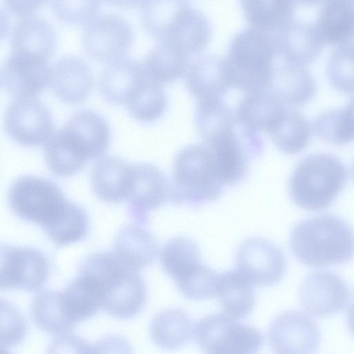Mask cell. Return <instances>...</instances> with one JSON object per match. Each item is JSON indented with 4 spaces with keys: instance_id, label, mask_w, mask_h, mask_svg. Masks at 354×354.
Returning a JSON list of instances; mask_svg holds the SVG:
<instances>
[{
    "instance_id": "6da1fadb",
    "label": "cell",
    "mask_w": 354,
    "mask_h": 354,
    "mask_svg": "<svg viewBox=\"0 0 354 354\" xmlns=\"http://www.w3.org/2000/svg\"><path fill=\"white\" fill-rule=\"evenodd\" d=\"M8 202L17 216L39 225L57 246L80 241L88 233L86 212L69 201L59 186L49 179L19 177L10 188Z\"/></svg>"
},
{
    "instance_id": "7a4b0ae2",
    "label": "cell",
    "mask_w": 354,
    "mask_h": 354,
    "mask_svg": "<svg viewBox=\"0 0 354 354\" xmlns=\"http://www.w3.org/2000/svg\"><path fill=\"white\" fill-rule=\"evenodd\" d=\"M290 249L303 264L324 268L350 261L353 252L351 226L333 214H323L298 223L292 230Z\"/></svg>"
},
{
    "instance_id": "3957f363",
    "label": "cell",
    "mask_w": 354,
    "mask_h": 354,
    "mask_svg": "<svg viewBox=\"0 0 354 354\" xmlns=\"http://www.w3.org/2000/svg\"><path fill=\"white\" fill-rule=\"evenodd\" d=\"M82 272L93 277L101 292V310L117 319L137 315L146 302L147 290L138 272L126 266L115 254L100 252L85 260Z\"/></svg>"
},
{
    "instance_id": "277c9868",
    "label": "cell",
    "mask_w": 354,
    "mask_h": 354,
    "mask_svg": "<svg viewBox=\"0 0 354 354\" xmlns=\"http://www.w3.org/2000/svg\"><path fill=\"white\" fill-rule=\"evenodd\" d=\"M170 185V201L175 204L200 206L218 199L224 183L214 156L205 145L193 144L176 155Z\"/></svg>"
},
{
    "instance_id": "5b68a950",
    "label": "cell",
    "mask_w": 354,
    "mask_h": 354,
    "mask_svg": "<svg viewBox=\"0 0 354 354\" xmlns=\"http://www.w3.org/2000/svg\"><path fill=\"white\" fill-rule=\"evenodd\" d=\"M348 176V168L336 156L324 153L308 155L290 178V198L302 209L323 210L335 201Z\"/></svg>"
},
{
    "instance_id": "8992f818",
    "label": "cell",
    "mask_w": 354,
    "mask_h": 354,
    "mask_svg": "<svg viewBox=\"0 0 354 354\" xmlns=\"http://www.w3.org/2000/svg\"><path fill=\"white\" fill-rule=\"evenodd\" d=\"M275 55L272 35L250 26L239 31L225 57L230 86L245 92L268 87Z\"/></svg>"
},
{
    "instance_id": "52a82bcc",
    "label": "cell",
    "mask_w": 354,
    "mask_h": 354,
    "mask_svg": "<svg viewBox=\"0 0 354 354\" xmlns=\"http://www.w3.org/2000/svg\"><path fill=\"white\" fill-rule=\"evenodd\" d=\"M193 333L204 354H257L263 344V336L258 329L224 313L200 319Z\"/></svg>"
},
{
    "instance_id": "ba28073f",
    "label": "cell",
    "mask_w": 354,
    "mask_h": 354,
    "mask_svg": "<svg viewBox=\"0 0 354 354\" xmlns=\"http://www.w3.org/2000/svg\"><path fill=\"white\" fill-rule=\"evenodd\" d=\"M50 274L48 257L32 247L0 243V290H40Z\"/></svg>"
},
{
    "instance_id": "9c48e42d",
    "label": "cell",
    "mask_w": 354,
    "mask_h": 354,
    "mask_svg": "<svg viewBox=\"0 0 354 354\" xmlns=\"http://www.w3.org/2000/svg\"><path fill=\"white\" fill-rule=\"evenodd\" d=\"M133 37V28L127 20L117 15L106 14L84 25L82 39L90 57L110 64L125 57Z\"/></svg>"
},
{
    "instance_id": "30bf717a",
    "label": "cell",
    "mask_w": 354,
    "mask_h": 354,
    "mask_svg": "<svg viewBox=\"0 0 354 354\" xmlns=\"http://www.w3.org/2000/svg\"><path fill=\"white\" fill-rule=\"evenodd\" d=\"M7 133L25 146H37L52 136L55 123L51 111L35 97H17L7 106L3 115Z\"/></svg>"
},
{
    "instance_id": "8fae6325",
    "label": "cell",
    "mask_w": 354,
    "mask_h": 354,
    "mask_svg": "<svg viewBox=\"0 0 354 354\" xmlns=\"http://www.w3.org/2000/svg\"><path fill=\"white\" fill-rule=\"evenodd\" d=\"M235 265L236 270L253 286H270L282 279L286 261L283 253L275 244L254 237L239 245Z\"/></svg>"
},
{
    "instance_id": "7c38bea8",
    "label": "cell",
    "mask_w": 354,
    "mask_h": 354,
    "mask_svg": "<svg viewBox=\"0 0 354 354\" xmlns=\"http://www.w3.org/2000/svg\"><path fill=\"white\" fill-rule=\"evenodd\" d=\"M268 337L274 354H314L320 342L315 319L297 310L278 315L270 326Z\"/></svg>"
},
{
    "instance_id": "4fadbf2b",
    "label": "cell",
    "mask_w": 354,
    "mask_h": 354,
    "mask_svg": "<svg viewBox=\"0 0 354 354\" xmlns=\"http://www.w3.org/2000/svg\"><path fill=\"white\" fill-rule=\"evenodd\" d=\"M352 294L346 283L337 274L319 271L309 274L301 285L299 299L310 315L324 317L344 310Z\"/></svg>"
},
{
    "instance_id": "5bb4252c",
    "label": "cell",
    "mask_w": 354,
    "mask_h": 354,
    "mask_svg": "<svg viewBox=\"0 0 354 354\" xmlns=\"http://www.w3.org/2000/svg\"><path fill=\"white\" fill-rule=\"evenodd\" d=\"M169 190L168 180L158 167L150 163L132 165L126 200L129 213L138 225H145L148 213L169 198Z\"/></svg>"
},
{
    "instance_id": "9a60e30c",
    "label": "cell",
    "mask_w": 354,
    "mask_h": 354,
    "mask_svg": "<svg viewBox=\"0 0 354 354\" xmlns=\"http://www.w3.org/2000/svg\"><path fill=\"white\" fill-rule=\"evenodd\" d=\"M50 66L48 60L11 53L3 62L0 80L17 97H32L49 84Z\"/></svg>"
},
{
    "instance_id": "2e32d148",
    "label": "cell",
    "mask_w": 354,
    "mask_h": 354,
    "mask_svg": "<svg viewBox=\"0 0 354 354\" xmlns=\"http://www.w3.org/2000/svg\"><path fill=\"white\" fill-rule=\"evenodd\" d=\"M149 79L143 63L124 57L110 63L102 72L98 88L104 100L127 105L141 91Z\"/></svg>"
},
{
    "instance_id": "e0dca14e",
    "label": "cell",
    "mask_w": 354,
    "mask_h": 354,
    "mask_svg": "<svg viewBox=\"0 0 354 354\" xmlns=\"http://www.w3.org/2000/svg\"><path fill=\"white\" fill-rule=\"evenodd\" d=\"M272 36L276 54L300 66L316 59L324 45L314 24L294 19Z\"/></svg>"
},
{
    "instance_id": "ac0fdd59",
    "label": "cell",
    "mask_w": 354,
    "mask_h": 354,
    "mask_svg": "<svg viewBox=\"0 0 354 354\" xmlns=\"http://www.w3.org/2000/svg\"><path fill=\"white\" fill-rule=\"evenodd\" d=\"M211 34L210 23L205 15L185 1L158 41L168 42L189 56L206 48Z\"/></svg>"
},
{
    "instance_id": "d6986e66",
    "label": "cell",
    "mask_w": 354,
    "mask_h": 354,
    "mask_svg": "<svg viewBox=\"0 0 354 354\" xmlns=\"http://www.w3.org/2000/svg\"><path fill=\"white\" fill-rule=\"evenodd\" d=\"M49 84L62 102L79 104L87 98L92 90V71L83 59L74 55L64 56L50 66Z\"/></svg>"
},
{
    "instance_id": "ffe728a7",
    "label": "cell",
    "mask_w": 354,
    "mask_h": 354,
    "mask_svg": "<svg viewBox=\"0 0 354 354\" xmlns=\"http://www.w3.org/2000/svg\"><path fill=\"white\" fill-rule=\"evenodd\" d=\"M185 84L198 100L223 98L230 86L225 57L203 55L190 60Z\"/></svg>"
},
{
    "instance_id": "44dd1931",
    "label": "cell",
    "mask_w": 354,
    "mask_h": 354,
    "mask_svg": "<svg viewBox=\"0 0 354 354\" xmlns=\"http://www.w3.org/2000/svg\"><path fill=\"white\" fill-rule=\"evenodd\" d=\"M268 88L284 105L301 106L313 97L317 83L304 66L283 62L273 66Z\"/></svg>"
},
{
    "instance_id": "7402d4cb",
    "label": "cell",
    "mask_w": 354,
    "mask_h": 354,
    "mask_svg": "<svg viewBox=\"0 0 354 354\" xmlns=\"http://www.w3.org/2000/svg\"><path fill=\"white\" fill-rule=\"evenodd\" d=\"M10 44L12 53L48 60L55 50L56 33L47 20L32 15L23 18L14 26Z\"/></svg>"
},
{
    "instance_id": "603a6c76",
    "label": "cell",
    "mask_w": 354,
    "mask_h": 354,
    "mask_svg": "<svg viewBox=\"0 0 354 354\" xmlns=\"http://www.w3.org/2000/svg\"><path fill=\"white\" fill-rule=\"evenodd\" d=\"M44 156L50 171L59 177L77 174L88 160L80 140L64 124L46 142Z\"/></svg>"
},
{
    "instance_id": "cb8c5ba5",
    "label": "cell",
    "mask_w": 354,
    "mask_h": 354,
    "mask_svg": "<svg viewBox=\"0 0 354 354\" xmlns=\"http://www.w3.org/2000/svg\"><path fill=\"white\" fill-rule=\"evenodd\" d=\"M132 165L120 158L106 156L98 159L91 172V183L96 196L106 203L125 200L130 186Z\"/></svg>"
},
{
    "instance_id": "d4e9b609",
    "label": "cell",
    "mask_w": 354,
    "mask_h": 354,
    "mask_svg": "<svg viewBox=\"0 0 354 354\" xmlns=\"http://www.w3.org/2000/svg\"><path fill=\"white\" fill-rule=\"evenodd\" d=\"M285 105L268 88L245 92L235 111L237 120L255 131L268 132Z\"/></svg>"
},
{
    "instance_id": "484cf974",
    "label": "cell",
    "mask_w": 354,
    "mask_h": 354,
    "mask_svg": "<svg viewBox=\"0 0 354 354\" xmlns=\"http://www.w3.org/2000/svg\"><path fill=\"white\" fill-rule=\"evenodd\" d=\"M157 252L155 238L140 225H126L116 234L113 252L126 266L137 272L151 265Z\"/></svg>"
},
{
    "instance_id": "4316f807",
    "label": "cell",
    "mask_w": 354,
    "mask_h": 354,
    "mask_svg": "<svg viewBox=\"0 0 354 354\" xmlns=\"http://www.w3.org/2000/svg\"><path fill=\"white\" fill-rule=\"evenodd\" d=\"M215 297L224 314L236 320L250 314L256 293L252 283L236 270H232L218 275Z\"/></svg>"
},
{
    "instance_id": "83f0119b",
    "label": "cell",
    "mask_w": 354,
    "mask_h": 354,
    "mask_svg": "<svg viewBox=\"0 0 354 354\" xmlns=\"http://www.w3.org/2000/svg\"><path fill=\"white\" fill-rule=\"evenodd\" d=\"M353 23L352 0H330L324 2L314 24L324 44L339 46L352 39Z\"/></svg>"
},
{
    "instance_id": "f1b7e54d",
    "label": "cell",
    "mask_w": 354,
    "mask_h": 354,
    "mask_svg": "<svg viewBox=\"0 0 354 354\" xmlns=\"http://www.w3.org/2000/svg\"><path fill=\"white\" fill-rule=\"evenodd\" d=\"M150 333L157 346L165 350H176L191 339L192 321L183 310L171 308L162 310L153 317Z\"/></svg>"
},
{
    "instance_id": "f546056e",
    "label": "cell",
    "mask_w": 354,
    "mask_h": 354,
    "mask_svg": "<svg viewBox=\"0 0 354 354\" xmlns=\"http://www.w3.org/2000/svg\"><path fill=\"white\" fill-rule=\"evenodd\" d=\"M241 6L250 27L271 35L293 19L296 2L289 0L241 1Z\"/></svg>"
},
{
    "instance_id": "4dcf8cb0",
    "label": "cell",
    "mask_w": 354,
    "mask_h": 354,
    "mask_svg": "<svg viewBox=\"0 0 354 354\" xmlns=\"http://www.w3.org/2000/svg\"><path fill=\"white\" fill-rule=\"evenodd\" d=\"M196 129L204 144L207 145L237 123L235 111L223 98L198 100L194 112Z\"/></svg>"
},
{
    "instance_id": "1f68e13d",
    "label": "cell",
    "mask_w": 354,
    "mask_h": 354,
    "mask_svg": "<svg viewBox=\"0 0 354 354\" xmlns=\"http://www.w3.org/2000/svg\"><path fill=\"white\" fill-rule=\"evenodd\" d=\"M268 133L279 149L294 154L304 150L308 144L312 127L303 113L285 108Z\"/></svg>"
},
{
    "instance_id": "d6a6232c",
    "label": "cell",
    "mask_w": 354,
    "mask_h": 354,
    "mask_svg": "<svg viewBox=\"0 0 354 354\" xmlns=\"http://www.w3.org/2000/svg\"><path fill=\"white\" fill-rule=\"evenodd\" d=\"M189 62V56L175 46L158 41L146 56L143 65L151 79L163 84L184 75Z\"/></svg>"
},
{
    "instance_id": "836d02e7",
    "label": "cell",
    "mask_w": 354,
    "mask_h": 354,
    "mask_svg": "<svg viewBox=\"0 0 354 354\" xmlns=\"http://www.w3.org/2000/svg\"><path fill=\"white\" fill-rule=\"evenodd\" d=\"M30 311L35 325L51 335L67 334L76 325L66 313L57 290H46L36 295Z\"/></svg>"
},
{
    "instance_id": "e575fe53",
    "label": "cell",
    "mask_w": 354,
    "mask_h": 354,
    "mask_svg": "<svg viewBox=\"0 0 354 354\" xmlns=\"http://www.w3.org/2000/svg\"><path fill=\"white\" fill-rule=\"evenodd\" d=\"M160 261L165 271L175 282L192 274L201 264L197 245L185 236L171 239L164 245Z\"/></svg>"
},
{
    "instance_id": "d590c367",
    "label": "cell",
    "mask_w": 354,
    "mask_h": 354,
    "mask_svg": "<svg viewBox=\"0 0 354 354\" xmlns=\"http://www.w3.org/2000/svg\"><path fill=\"white\" fill-rule=\"evenodd\" d=\"M82 138L91 159L100 157L106 151L111 140V129L106 120L99 113L82 109L66 121Z\"/></svg>"
},
{
    "instance_id": "8d00e7d4",
    "label": "cell",
    "mask_w": 354,
    "mask_h": 354,
    "mask_svg": "<svg viewBox=\"0 0 354 354\" xmlns=\"http://www.w3.org/2000/svg\"><path fill=\"white\" fill-rule=\"evenodd\" d=\"M353 101L345 106L323 111L315 118L312 129L322 140L343 145L353 138Z\"/></svg>"
},
{
    "instance_id": "74e56055",
    "label": "cell",
    "mask_w": 354,
    "mask_h": 354,
    "mask_svg": "<svg viewBox=\"0 0 354 354\" xmlns=\"http://www.w3.org/2000/svg\"><path fill=\"white\" fill-rule=\"evenodd\" d=\"M167 104V95L162 84L149 77L141 91L126 106L136 120L151 122L161 117Z\"/></svg>"
},
{
    "instance_id": "f35d334b",
    "label": "cell",
    "mask_w": 354,
    "mask_h": 354,
    "mask_svg": "<svg viewBox=\"0 0 354 354\" xmlns=\"http://www.w3.org/2000/svg\"><path fill=\"white\" fill-rule=\"evenodd\" d=\"M353 44L339 46L330 56L327 75L332 85L344 92H353Z\"/></svg>"
},
{
    "instance_id": "ab89813d",
    "label": "cell",
    "mask_w": 354,
    "mask_h": 354,
    "mask_svg": "<svg viewBox=\"0 0 354 354\" xmlns=\"http://www.w3.org/2000/svg\"><path fill=\"white\" fill-rule=\"evenodd\" d=\"M218 274L205 265L201 266L190 275L176 283L179 291L192 300L215 297Z\"/></svg>"
},
{
    "instance_id": "60d3db41",
    "label": "cell",
    "mask_w": 354,
    "mask_h": 354,
    "mask_svg": "<svg viewBox=\"0 0 354 354\" xmlns=\"http://www.w3.org/2000/svg\"><path fill=\"white\" fill-rule=\"evenodd\" d=\"M27 324L21 312L10 301L0 298V346L12 347L26 337Z\"/></svg>"
},
{
    "instance_id": "b9f144b4",
    "label": "cell",
    "mask_w": 354,
    "mask_h": 354,
    "mask_svg": "<svg viewBox=\"0 0 354 354\" xmlns=\"http://www.w3.org/2000/svg\"><path fill=\"white\" fill-rule=\"evenodd\" d=\"M53 11L62 21L86 25L93 20L99 12V1H53Z\"/></svg>"
},
{
    "instance_id": "7bdbcfd3",
    "label": "cell",
    "mask_w": 354,
    "mask_h": 354,
    "mask_svg": "<svg viewBox=\"0 0 354 354\" xmlns=\"http://www.w3.org/2000/svg\"><path fill=\"white\" fill-rule=\"evenodd\" d=\"M46 354H91V346L76 335L65 334L51 341Z\"/></svg>"
},
{
    "instance_id": "ee69618b",
    "label": "cell",
    "mask_w": 354,
    "mask_h": 354,
    "mask_svg": "<svg viewBox=\"0 0 354 354\" xmlns=\"http://www.w3.org/2000/svg\"><path fill=\"white\" fill-rule=\"evenodd\" d=\"M91 354H133V349L124 337L110 335L98 339L91 346Z\"/></svg>"
},
{
    "instance_id": "f6af8a7d",
    "label": "cell",
    "mask_w": 354,
    "mask_h": 354,
    "mask_svg": "<svg viewBox=\"0 0 354 354\" xmlns=\"http://www.w3.org/2000/svg\"><path fill=\"white\" fill-rule=\"evenodd\" d=\"M42 1H4V6L13 15L22 18L32 16Z\"/></svg>"
},
{
    "instance_id": "bcb514c9",
    "label": "cell",
    "mask_w": 354,
    "mask_h": 354,
    "mask_svg": "<svg viewBox=\"0 0 354 354\" xmlns=\"http://www.w3.org/2000/svg\"><path fill=\"white\" fill-rule=\"evenodd\" d=\"M9 28V17L5 10L0 8V40L8 33Z\"/></svg>"
},
{
    "instance_id": "7dc6e473",
    "label": "cell",
    "mask_w": 354,
    "mask_h": 354,
    "mask_svg": "<svg viewBox=\"0 0 354 354\" xmlns=\"http://www.w3.org/2000/svg\"><path fill=\"white\" fill-rule=\"evenodd\" d=\"M0 354H11L8 351L0 346Z\"/></svg>"
}]
</instances>
